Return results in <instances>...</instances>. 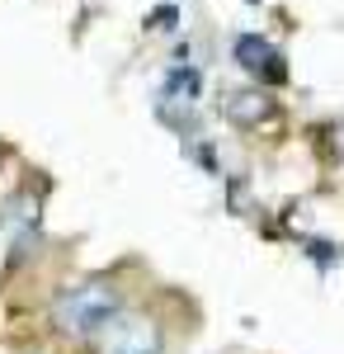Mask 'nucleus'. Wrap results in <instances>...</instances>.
Masks as SVG:
<instances>
[{
  "label": "nucleus",
  "instance_id": "nucleus-1",
  "mask_svg": "<svg viewBox=\"0 0 344 354\" xmlns=\"http://www.w3.org/2000/svg\"><path fill=\"white\" fill-rule=\"evenodd\" d=\"M123 312V288L113 279H80L71 283L52 307V322L61 335H76V340H95L99 330Z\"/></svg>",
  "mask_w": 344,
  "mask_h": 354
},
{
  "label": "nucleus",
  "instance_id": "nucleus-2",
  "mask_svg": "<svg viewBox=\"0 0 344 354\" xmlns=\"http://www.w3.org/2000/svg\"><path fill=\"white\" fill-rule=\"evenodd\" d=\"M95 350L99 354H160L165 350V335L151 317H137V312H118L99 335H95Z\"/></svg>",
  "mask_w": 344,
  "mask_h": 354
},
{
  "label": "nucleus",
  "instance_id": "nucleus-3",
  "mask_svg": "<svg viewBox=\"0 0 344 354\" xmlns=\"http://www.w3.org/2000/svg\"><path fill=\"white\" fill-rule=\"evenodd\" d=\"M236 62L250 71V76H260V81H283V57H278V48H269L265 38H255V33H245V38H236Z\"/></svg>",
  "mask_w": 344,
  "mask_h": 354
}]
</instances>
